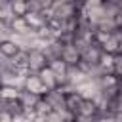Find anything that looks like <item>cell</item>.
Wrapping results in <instances>:
<instances>
[{
  "mask_svg": "<svg viewBox=\"0 0 122 122\" xmlns=\"http://www.w3.org/2000/svg\"><path fill=\"white\" fill-rule=\"evenodd\" d=\"M80 11V6L74 4V2H53V6L50 8V15L55 17V19H61V21H69V19H74Z\"/></svg>",
  "mask_w": 122,
  "mask_h": 122,
  "instance_id": "cell-1",
  "label": "cell"
},
{
  "mask_svg": "<svg viewBox=\"0 0 122 122\" xmlns=\"http://www.w3.org/2000/svg\"><path fill=\"white\" fill-rule=\"evenodd\" d=\"M27 55H29L27 74H29V72L38 74L42 69H46V67H48V59H46V55H44V51H42V50H30V51H27Z\"/></svg>",
  "mask_w": 122,
  "mask_h": 122,
  "instance_id": "cell-2",
  "label": "cell"
},
{
  "mask_svg": "<svg viewBox=\"0 0 122 122\" xmlns=\"http://www.w3.org/2000/svg\"><path fill=\"white\" fill-rule=\"evenodd\" d=\"M21 90L30 92V93H34V95H38V97H44V93L48 92V88L42 84L40 76H38V74H34V72L25 74V78H23V88H21Z\"/></svg>",
  "mask_w": 122,
  "mask_h": 122,
  "instance_id": "cell-3",
  "label": "cell"
},
{
  "mask_svg": "<svg viewBox=\"0 0 122 122\" xmlns=\"http://www.w3.org/2000/svg\"><path fill=\"white\" fill-rule=\"evenodd\" d=\"M101 55H103L101 48L93 42V44H90V46L80 53V63H82V65H88V67H95V65H99Z\"/></svg>",
  "mask_w": 122,
  "mask_h": 122,
  "instance_id": "cell-4",
  "label": "cell"
},
{
  "mask_svg": "<svg viewBox=\"0 0 122 122\" xmlns=\"http://www.w3.org/2000/svg\"><path fill=\"white\" fill-rule=\"evenodd\" d=\"M44 101L50 105L51 111H63L65 109V92L61 88H55V90H48L44 93Z\"/></svg>",
  "mask_w": 122,
  "mask_h": 122,
  "instance_id": "cell-5",
  "label": "cell"
},
{
  "mask_svg": "<svg viewBox=\"0 0 122 122\" xmlns=\"http://www.w3.org/2000/svg\"><path fill=\"white\" fill-rule=\"evenodd\" d=\"M61 61H65L67 67H74L80 63V51L76 50V46L72 42L65 44L63 46V51H61Z\"/></svg>",
  "mask_w": 122,
  "mask_h": 122,
  "instance_id": "cell-6",
  "label": "cell"
},
{
  "mask_svg": "<svg viewBox=\"0 0 122 122\" xmlns=\"http://www.w3.org/2000/svg\"><path fill=\"white\" fill-rule=\"evenodd\" d=\"M48 17H50V13H48V11H38V13H30V11H29V13L25 15V21H27V25H29L30 29L40 30L42 27H46Z\"/></svg>",
  "mask_w": 122,
  "mask_h": 122,
  "instance_id": "cell-7",
  "label": "cell"
},
{
  "mask_svg": "<svg viewBox=\"0 0 122 122\" xmlns=\"http://www.w3.org/2000/svg\"><path fill=\"white\" fill-rule=\"evenodd\" d=\"M74 116H80V118H97L99 116V111H97V107H95V103L92 99H82V103L76 109V114Z\"/></svg>",
  "mask_w": 122,
  "mask_h": 122,
  "instance_id": "cell-8",
  "label": "cell"
},
{
  "mask_svg": "<svg viewBox=\"0 0 122 122\" xmlns=\"http://www.w3.org/2000/svg\"><path fill=\"white\" fill-rule=\"evenodd\" d=\"M19 46L15 44V40L11 38H6V40H0V55L8 57V59H13L17 53H19Z\"/></svg>",
  "mask_w": 122,
  "mask_h": 122,
  "instance_id": "cell-9",
  "label": "cell"
},
{
  "mask_svg": "<svg viewBox=\"0 0 122 122\" xmlns=\"http://www.w3.org/2000/svg\"><path fill=\"white\" fill-rule=\"evenodd\" d=\"M82 95L74 90V92H67L65 93V109L67 111H71L72 114H76V109L80 107V103H82Z\"/></svg>",
  "mask_w": 122,
  "mask_h": 122,
  "instance_id": "cell-10",
  "label": "cell"
},
{
  "mask_svg": "<svg viewBox=\"0 0 122 122\" xmlns=\"http://www.w3.org/2000/svg\"><path fill=\"white\" fill-rule=\"evenodd\" d=\"M38 95H34V93H30V92H25V90H21V93H19V103L23 105V109L27 111V112H32V109H34V105L38 103Z\"/></svg>",
  "mask_w": 122,
  "mask_h": 122,
  "instance_id": "cell-11",
  "label": "cell"
},
{
  "mask_svg": "<svg viewBox=\"0 0 122 122\" xmlns=\"http://www.w3.org/2000/svg\"><path fill=\"white\" fill-rule=\"evenodd\" d=\"M38 76H40L42 84H44L48 90H55V88H57V78H55V74H53V71H51L50 67L42 69V71L38 72Z\"/></svg>",
  "mask_w": 122,
  "mask_h": 122,
  "instance_id": "cell-12",
  "label": "cell"
},
{
  "mask_svg": "<svg viewBox=\"0 0 122 122\" xmlns=\"http://www.w3.org/2000/svg\"><path fill=\"white\" fill-rule=\"evenodd\" d=\"M10 29H11L13 34H23V32H27L30 27L27 25L25 17H13V19L10 21Z\"/></svg>",
  "mask_w": 122,
  "mask_h": 122,
  "instance_id": "cell-13",
  "label": "cell"
},
{
  "mask_svg": "<svg viewBox=\"0 0 122 122\" xmlns=\"http://www.w3.org/2000/svg\"><path fill=\"white\" fill-rule=\"evenodd\" d=\"M19 93H21V88H15V86H0V97L4 101L19 99Z\"/></svg>",
  "mask_w": 122,
  "mask_h": 122,
  "instance_id": "cell-14",
  "label": "cell"
},
{
  "mask_svg": "<svg viewBox=\"0 0 122 122\" xmlns=\"http://www.w3.org/2000/svg\"><path fill=\"white\" fill-rule=\"evenodd\" d=\"M51 112V109H50V105L44 101V97H40L38 99V103L34 105V109H32V114L34 116H46V114H50Z\"/></svg>",
  "mask_w": 122,
  "mask_h": 122,
  "instance_id": "cell-15",
  "label": "cell"
},
{
  "mask_svg": "<svg viewBox=\"0 0 122 122\" xmlns=\"http://www.w3.org/2000/svg\"><path fill=\"white\" fill-rule=\"evenodd\" d=\"M10 4H11V10H13L15 17H25L27 15V2L25 0H13Z\"/></svg>",
  "mask_w": 122,
  "mask_h": 122,
  "instance_id": "cell-16",
  "label": "cell"
},
{
  "mask_svg": "<svg viewBox=\"0 0 122 122\" xmlns=\"http://www.w3.org/2000/svg\"><path fill=\"white\" fill-rule=\"evenodd\" d=\"M112 74L118 80H122V51L112 55Z\"/></svg>",
  "mask_w": 122,
  "mask_h": 122,
  "instance_id": "cell-17",
  "label": "cell"
},
{
  "mask_svg": "<svg viewBox=\"0 0 122 122\" xmlns=\"http://www.w3.org/2000/svg\"><path fill=\"white\" fill-rule=\"evenodd\" d=\"M103 6V0H84L80 4V11L86 13V11H92V10H97Z\"/></svg>",
  "mask_w": 122,
  "mask_h": 122,
  "instance_id": "cell-18",
  "label": "cell"
},
{
  "mask_svg": "<svg viewBox=\"0 0 122 122\" xmlns=\"http://www.w3.org/2000/svg\"><path fill=\"white\" fill-rule=\"evenodd\" d=\"M38 4L42 8V11H50V8L53 6V0H38Z\"/></svg>",
  "mask_w": 122,
  "mask_h": 122,
  "instance_id": "cell-19",
  "label": "cell"
},
{
  "mask_svg": "<svg viewBox=\"0 0 122 122\" xmlns=\"http://www.w3.org/2000/svg\"><path fill=\"white\" fill-rule=\"evenodd\" d=\"M114 23H116V27L118 29H122V8L116 11V15H114Z\"/></svg>",
  "mask_w": 122,
  "mask_h": 122,
  "instance_id": "cell-20",
  "label": "cell"
},
{
  "mask_svg": "<svg viewBox=\"0 0 122 122\" xmlns=\"http://www.w3.org/2000/svg\"><path fill=\"white\" fill-rule=\"evenodd\" d=\"M116 38H118V48H120V51H122V29L116 30Z\"/></svg>",
  "mask_w": 122,
  "mask_h": 122,
  "instance_id": "cell-21",
  "label": "cell"
},
{
  "mask_svg": "<svg viewBox=\"0 0 122 122\" xmlns=\"http://www.w3.org/2000/svg\"><path fill=\"white\" fill-rule=\"evenodd\" d=\"M112 122H122V112H118V114H112Z\"/></svg>",
  "mask_w": 122,
  "mask_h": 122,
  "instance_id": "cell-22",
  "label": "cell"
},
{
  "mask_svg": "<svg viewBox=\"0 0 122 122\" xmlns=\"http://www.w3.org/2000/svg\"><path fill=\"white\" fill-rule=\"evenodd\" d=\"M72 2H74V4H78V6H80V4H82V2H84V0H72Z\"/></svg>",
  "mask_w": 122,
  "mask_h": 122,
  "instance_id": "cell-23",
  "label": "cell"
},
{
  "mask_svg": "<svg viewBox=\"0 0 122 122\" xmlns=\"http://www.w3.org/2000/svg\"><path fill=\"white\" fill-rule=\"evenodd\" d=\"M25 2H27V0H25Z\"/></svg>",
  "mask_w": 122,
  "mask_h": 122,
  "instance_id": "cell-24",
  "label": "cell"
}]
</instances>
